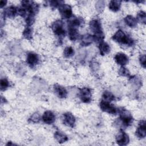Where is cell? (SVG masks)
Wrapping results in <instances>:
<instances>
[{"mask_svg":"<svg viewBox=\"0 0 146 146\" xmlns=\"http://www.w3.org/2000/svg\"><path fill=\"white\" fill-rule=\"evenodd\" d=\"M115 96L110 91H104L102 94V100L109 102L114 101L116 100Z\"/></svg>","mask_w":146,"mask_h":146,"instance_id":"24","label":"cell"},{"mask_svg":"<svg viewBox=\"0 0 146 146\" xmlns=\"http://www.w3.org/2000/svg\"><path fill=\"white\" fill-rule=\"evenodd\" d=\"M128 82L133 88L138 90L142 86V79L137 75L130 76Z\"/></svg>","mask_w":146,"mask_h":146,"instance_id":"17","label":"cell"},{"mask_svg":"<svg viewBox=\"0 0 146 146\" xmlns=\"http://www.w3.org/2000/svg\"><path fill=\"white\" fill-rule=\"evenodd\" d=\"M63 123L67 127L73 128L75 126L76 119L72 113L71 112H66L62 115Z\"/></svg>","mask_w":146,"mask_h":146,"instance_id":"9","label":"cell"},{"mask_svg":"<svg viewBox=\"0 0 146 146\" xmlns=\"http://www.w3.org/2000/svg\"><path fill=\"white\" fill-rule=\"evenodd\" d=\"M40 116L38 112L34 113L29 118V121L33 123H37L40 120Z\"/></svg>","mask_w":146,"mask_h":146,"instance_id":"33","label":"cell"},{"mask_svg":"<svg viewBox=\"0 0 146 146\" xmlns=\"http://www.w3.org/2000/svg\"><path fill=\"white\" fill-rule=\"evenodd\" d=\"M22 36L27 39L31 40L33 38V29L31 26H26L23 31Z\"/></svg>","mask_w":146,"mask_h":146,"instance_id":"25","label":"cell"},{"mask_svg":"<svg viewBox=\"0 0 146 146\" xmlns=\"http://www.w3.org/2000/svg\"><path fill=\"white\" fill-rule=\"evenodd\" d=\"M116 142L119 145H127L129 143V136L123 130L120 129L115 137Z\"/></svg>","mask_w":146,"mask_h":146,"instance_id":"8","label":"cell"},{"mask_svg":"<svg viewBox=\"0 0 146 146\" xmlns=\"http://www.w3.org/2000/svg\"><path fill=\"white\" fill-rule=\"evenodd\" d=\"M55 115L51 111H46L42 117V120L43 122L46 124H52L55 121Z\"/></svg>","mask_w":146,"mask_h":146,"instance_id":"14","label":"cell"},{"mask_svg":"<svg viewBox=\"0 0 146 146\" xmlns=\"http://www.w3.org/2000/svg\"><path fill=\"white\" fill-rule=\"evenodd\" d=\"M10 86L9 81L6 78H2L0 80V87L1 90L2 91H5L7 90Z\"/></svg>","mask_w":146,"mask_h":146,"instance_id":"29","label":"cell"},{"mask_svg":"<svg viewBox=\"0 0 146 146\" xmlns=\"http://www.w3.org/2000/svg\"><path fill=\"white\" fill-rule=\"evenodd\" d=\"M136 136L139 139H144L146 136V123L145 120L139 122L138 127L135 131Z\"/></svg>","mask_w":146,"mask_h":146,"instance_id":"11","label":"cell"},{"mask_svg":"<svg viewBox=\"0 0 146 146\" xmlns=\"http://www.w3.org/2000/svg\"><path fill=\"white\" fill-rule=\"evenodd\" d=\"M64 24L62 20L58 19L54 22L51 26V30L55 36L58 38L59 42H62L66 35V31L64 28Z\"/></svg>","mask_w":146,"mask_h":146,"instance_id":"4","label":"cell"},{"mask_svg":"<svg viewBox=\"0 0 146 146\" xmlns=\"http://www.w3.org/2000/svg\"><path fill=\"white\" fill-rule=\"evenodd\" d=\"M119 75L121 76L124 77H129L130 76V72L124 66H121L118 71Z\"/></svg>","mask_w":146,"mask_h":146,"instance_id":"30","label":"cell"},{"mask_svg":"<svg viewBox=\"0 0 146 146\" xmlns=\"http://www.w3.org/2000/svg\"><path fill=\"white\" fill-rule=\"evenodd\" d=\"M90 67L92 71V72L96 73L99 70V64L96 61H91L90 63Z\"/></svg>","mask_w":146,"mask_h":146,"instance_id":"32","label":"cell"},{"mask_svg":"<svg viewBox=\"0 0 146 146\" xmlns=\"http://www.w3.org/2000/svg\"><path fill=\"white\" fill-rule=\"evenodd\" d=\"M48 2L49 3L48 5H50V6L53 9H56L57 7L59 8L60 5L64 3V2L62 1H50Z\"/></svg>","mask_w":146,"mask_h":146,"instance_id":"31","label":"cell"},{"mask_svg":"<svg viewBox=\"0 0 146 146\" xmlns=\"http://www.w3.org/2000/svg\"><path fill=\"white\" fill-rule=\"evenodd\" d=\"M112 39L124 47H131L135 44V40L120 29L118 30L112 35Z\"/></svg>","mask_w":146,"mask_h":146,"instance_id":"2","label":"cell"},{"mask_svg":"<svg viewBox=\"0 0 146 146\" xmlns=\"http://www.w3.org/2000/svg\"><path fill=\"white\" fill-rule=\"evenodd\" d=\"M124 23L126 24V25L131 28H135L136 27L137 25V22L136 19L131 15H127L124 18Z\"/></svg>","mask_w":146,"mask_h":146,"instance_id":"20","label":"cell"},{"mask_svg":"<svg viewBox=\"0 0 146 146\" xmlns=\"http://www.w3.org/2000/svg\"><path fill=\"white\" fill-rule=\"evenodd\" d=\"M89 27L90 30L94 34L93 36L95 41L99 43L103 41L104 38V34L100 21L97 18L92 19L89 23Z\"/></svg>","mask_w":146,"mask_h":146,"instance_id":"3","label":"cell"},{"mask_svg":"<svg viewBox=\"0 0 146 146\" xmlns=\"http://www.w3.org/2000/svg\"><path fill=\"white\" fill-rule=\"evenodd\" d=\"M54 138L60 144L65 143L68 140V136L65 133L59 131H57L55 132Z\"/></svg>","mask_w":146,"mask_h":146,"instance_id":"21","label":"cell"},{"mask_svg":"<svg viewBox=\"0 0 146 146\" xmlns=\"http://www.w3.org/2000/svg\"><path fill=\"white\" fill-rule=\"evenodd\" d=\"M18 14V9L14 6H10L4 10L3 15L5 17L10 19L15 18Z\"/></svg>","mask_w":146,"mask_h":146,"instance_id":"16","label":"cell"},{"mask_svg":"<svg viewBox=\"0 0 146 146\" xmlns=\"http://www.w3.org/2000/svg\"><path fill=\"white\" fill-rule=\"evenodd\" d=\"M119 117L115 120L114 124L121 129L131 126L133 122V117L131 112L124 107L117 108Z\"/></svg>","mask_w":146,"mask_h":146,"instance_id":"1","label":"cell"},{"mask_svg":"<svg viewBox=\"0 0 146 146\" xmlns=\"http://www.w3.org/2000/svg\"><path fill=\"white\" fill-rule=\"evenodd\" d=\"M68 35L69 39L71 41L76 40L79 36L78 29L68 28Z\"/></svg>","mask_w":146,"mask_h":146,"instance_id":"23","label":"cell"},{"mask_svg":"<svg viewBox=\"0 0 146 146\" xmlns=\"http://www.w3.org/2000/svg\"><path fill=\"white\" fill-rule=\"evenodd\" d=\"M145 59L146 58H145V54H141L139 56L140 64L141 66V67H143L144 68H145V66H146V64H145L146 59Z\"/></svg>","mask_w":146,"mask_h":146,"instance_id":"34","label":"cell"},{"mask_svg":"<svg viewBox=\"0 0 146 146\" xmlns=\"http://www.w3.org/2000/svg\"><path fill=\"white\" fill-rule=\"evenodd\" d=\"M106 6V2L104 1H98L95 3V8L96 11L99 13H101L103 11Z\"/></svg>","mask_w":146,"mask_h":146,"instance_id":"28","label":"cell"},{"mask_svg":"<svg viewBox=\"0 0 146 146\" xmlns=\"http://www.w3.org/2000/svg\"><path fill=\"white\" fill-rule=\"evenodd\" d=\"M7 3V1H1V3H0V7L1 8H3Z\"/></svg>","mask_w":146,"mask_h":146,"instance_id":"35","label":"cell"},{"mask_svg":"<svg viewBox=\"0 0 146 146\" xmlns=\"http://www.w3.org/2000/svg\"><path fill=\"white\" fill-rule=\"evenodd\" d=\"M83 23H84V20L82 18L72 17L68 19L67 27L68 28L78 29Z\"/></svg>","mask_w":146,"mask_h":146,"instance_id":"15","label":"cell"},{"mask_svg":"<svg viewBox=\"0 0 146 146\" xmlns=\"http://www.w3.org/2000/svg\"><path fill=\"white\" fill-rule=\"evenodd\" d=\"M59 11L61 17L64 19H70L72 15V7L70 5L68 4H62L59 6Z\"/></svg>","mask_w":146,"mask_h":146,"instance_id":"7","label":"cell"},{"mask_svg":"<svg viewBox=\"0 0 146 146\" xmlns=\"http://www.w3.org/2000/svg\"><path fill=\"white\" fill-rule=\"evenodd\" d=\"M137 22H139L142 24H145L146 23V14L145 12L142 10L139 11L136 15Z\"/></svg>","mask_w":146,"mask_h":146,"instance_id":"27","label":"cell"},{"mask_svg":"<svg viewBox=\"0 0 146 146\" xmlns=\"http://www.w3.org/2000/svg\"><path fill=\"white\" fill-rule=\"evenodd\" d=\"M94 41H95V40L93 35L86 34L81 36L80 44L82 46H88L90 45Z\"/></svg>","mask_w":146,"mask_h":146,"instance_id":"18","label":"cell"},{"mask_svg":"<svg viewBox=\"0 0 146 146\" xmlns=\"http://www.w3.org/2000/svg\"><path fill=\"white\" fill-rule=\"evenodd\" d=\"M39 58L37 54L34 52H29L27 54L26 63L30 67L33 68L35 67L39 63Z\"/></svg>","mask_w":146,"mask_h":146,"instance_id":"10","label":"cell"},{"mask_svg":"<svg viewBox=\"0 0 146 146\" xmlns=\"http://www.w3.org/2000/svg\"><path fill=\"white\" fill-rule=\"evenodd\" d=\"M79 98L80 100L85 103H88L92 100V92L90 88L83 87L79 89Z\"/></svg>","mask_w":146,"mask_h":146,"instance_id":"6","label":"cell"},{"mask_svg":"<svg viewBox=\"0 0 146 146\" xmlns=\"http://www.w3.org/2000/svg\"><path fill=\"white\" fill-rule=\"evenodd\" d=\"M53 88L55 94L58 98L60 99H64L67 98L68 92L63 86L58 84H55Z\"/></svg>","mask_w":146,"mask_h":146,"instance_id":"13","label":"cell"},{"mask_svg":"<svg viewBox=\"0 0 146 146\" xmlns=\"http://www.w3.org/2000/svg\"><path fill=\"white\" fill-rule=\"evenodd\" d=\"M121 1L119 0H112L111 1L108 5L109 9L113 12L118 11L121 7Z\"/></svg>","mask_w":146,"mask_h":146,"instance_id":"22","label":"cell"},{"mask_svg":"<svg viewBox=\"0 0 146 146\" xmlns=\"http://www.w3.org/2000/svg\"><path fill=\"white\" fill-rule=\"evenodd\" d=\"M98 48L99 50L100 54L102 56H104L105 55L108 54L111 51V47L110 45L107 43L104 42L103 40L99 43Z\"/></svg>","mask_w":146,"mask_h":146,"instance_id":"19","label":"cell"},{"mask_svg":"<svg viewBox=\"0 0 146 146\" xmlns=\"http://www.w3.org/2000/svg\"><path fill=\"white\" fill-rule=\"evenodd\" d=\"M114 59L115 62L121 66H124L128 64L129 62V58L128 56L123 52H117L116 54L114 56Z\"/></svg>","mask_w":146,"mask_h":146,"instance_id":"12","label":"cell"},{"mask_svg":"<svg viewBox=\"0 0 146 146\" xmlns=\"http://www.w3.org/2000/svg\"><path fill=\"white\" fill-rule=\"evenodd\" d=\"M100 110L106 113L111 115H115L117 113V108L111 102L102 100L99 103Z\"/></svg>","mask_w":146,"mask_h":146,"instance_id":"5","label":"cell"},{"mask_svg":"<svg viewBox=\"0 0 146 146\" xmlns=\"http://www.w3.org/2000/svg\"><path fill=\"white\" fill-rule=\"evenodd\" d=\"M75 54L74 49L71 46H67L65 47L63 51V56L66 58H70L73 56Z\"/></svg>","mask_w":146,"mask_h":146,"instance_id":"26","label":"cell"}]
</instances>
